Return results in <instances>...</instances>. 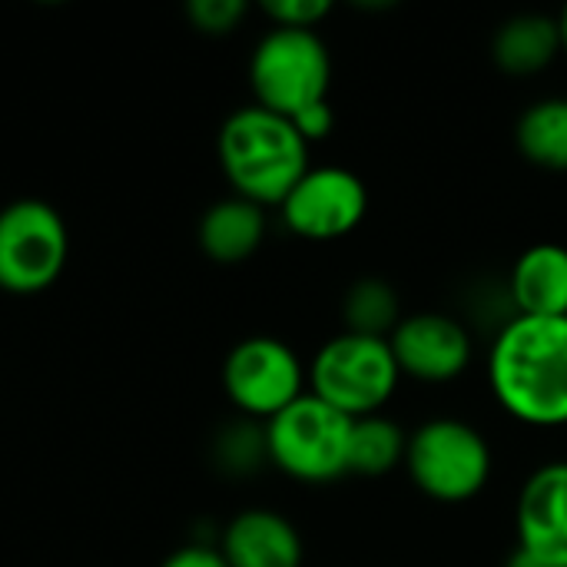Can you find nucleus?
I'll use <instances>...</instances> for the list:
<instances>
[{
    "label": "nucleus",
    "instance_id": "f257e3e1",
    "mask_svg": "<svg viewBox=\"0 0 567 567\" xmlns=\"http://www.w3.org/2000/svg\"><path fill=\"white\" fill-rule=\"evenodd\" d=\"M488 382L528 425H567V316H515L492 346Z\"/></svg>",
    "mask_w": 567,
    "mask_h": 567
},
{
    "label": "nucleus",
    "instance_id": "f03ea898",
    "mask_svg": "<svg viewBox=\"0 0 567 567\" xmlns=\"http://www.w3.org/2000/svg\"><path fill=\"white\" fill-rule=\"evenodd\" d=\"M219 166L236 196L279 206L309 169V143L289 116L259 103L239 106L219 126Z\"/></svg>",
    "mask_w": 567,
    "mask_h": 567
},
{
    "label": "nucleus",
    "instance_id": "7ed1b4c3",
    "mask_svg": "<svg viewBox=\"0 0 567 567\" xmlns=\"http://www.w3.org/2000/svg\"><path fill=\"white\" fill-rule=\"evenodd\" d=\"M402 369L389 339L339 332L319 346L309 365V392L349 419L375 415L392 399Z\"/></svg>",
    "mask_w": 567,
    "mask_h": 567
},
{
    "label": "nucleus",
    "instance_id": "20e7f679",
    "mask_svg": "<svg viewBox=\"0 0 567 567\" xmlns=\"http://www.w3.org/2000/svg\"><path fill=\"white\" fill-rule=\"evenodd\" d=\"M249 83L259 106L289 120L306 106L329 100L332 56L326 40L316 30L272 27L252 50Z\"/></svg>",
    "mask_w": 567,
    "mask_h": 567
},
{
    "label": "nucleus",
    "instance_id": "39448f33",
    "mask_svg": "<svg viewBox=\"0 0 567 567\" xmlns=\"http://www.w3.org/2000/svg\"><path fill=\"white\" fill-rule=\"evenodd\" d=\"M405 468L435 502H468L492 478V445L465 419L439 415L409 435Z\"/></svg>",
    "mask_w": 567,
    "mask_h": 567
},
{
    "label": "nucleus",
    "instance_id": "423d86ee",
    "mask_svg": "<svg viewBox=\"0 0 567 567\" xmlns=\"http://www.w3.org/2000/svg\"><path fill=\"white\" fill-rule=\"evenodd\" d=\"M352 419L312 392L266 422L269 462L299 482H336L349 475Z\"/></svg>",
    "mask_w": 567,
    "mask_h": 567
},
{
    "label": "nucleus",
    "instance_id": "0eeeda50",
    "mask_svg": "<svg viewBox=\"0 0 567 567\" xmlns=\"http://www.w3.org/2000/svg\"><path fill=\"white\" fill-rule=\"evenodd\" d=\"M70 256L63 216L43 199H17L0 209V289L33 296L50 289Z\"/></svg>",
    "mask_w": 567,
    "mask_h": 567
},
{
    "label": "nucleus",
    "instance_id": "6e6552de",
    "mask_svg": "<svg viewBox=\"0 0 567 567\" xmlns=\"http://www.w3.org/2000/svg\"><path fill=\"white\" fill-rule=\"evenodd\" d=\"M309 369L276 336H249L236 342L223 362V389L229 402L256 422H269L306 395Z\"/></svg>",
    "mask_w": 567,
    "mask_h": 567
},
{
    "label": "nucleus",
    "instance_id": "1a4fd4ad",
    "mask_svg": "<svg viewBox=\"0 0 567 567\" xmlns=\"http://www.w3.org/2000/svg\"><path fill=\"white\" fill-rule=\"evenodd\" d=\"M286 226L306 239L349 236L369 213V189L346 166H309L279 203Z\"/></svg>",
    "mask_w": 567,
    "mask_h": 567
},
{
    "label": "nucleus",
    "instance_id": "9d476101",
    "mask_svg": "<svg viewBox=\"0 0 567 567\" xmlns=\"http://www.w3.org/2000/svg\"><path fill=\"white\" fill-rule=\"evenodd\" d=\"M389 346L402 375H412L419 382H452L472 362L468 329L445 312L402 316V322L389 336Z\"/></svg>",
    "mask_w": 567,
    "mask_h": 567
},
{
    "label": "nucleus",
    "instance_id": "9b49d317",
    "mask_svg": "<svg viewBox=\"0 0 567 567\" xmlns=\"http://www.w3.org/2000/svg\"><path fill=\"white\" fill-rule=\"evenodd\" d=\"M518 551L548 567H567V462L535 468L515 505Z\"/></svg>",
    "mask_w": 567,
    "mask_h": 567
},
{
    "label": "nucleus",
    "instance_id": "f8f14e48",
    "mask_svg": "<svg viewBox=\"0 0 567 567\" xmlns=\"http://www.w3.org/2000/svg\"><path fill=\"white\" fill-rule=\"evenodd\" d=\"M229 567H302V535L299 528L269 508L239 512L219 545Z\"/></svg>",
    "mask_w": 567,
    "mask_h": 567
},
{
    "label": "nucleus",
    "instance_id": "ddd939ff",
    "mask_svg": "<svg viewBox=\"0 0 567 567\" xmlns=\"http://www.w3.org/2000/svg\"><path fill=\"white\" fill-rule=\"evenodd\" d=\"M508 292L518 316H542V319L567 316V246L561 243L528 246L512 266Z\"/></svg>",
    "mask_w": 567,
    "mask_h": 567
},
{
    "label": "nucleus",
    "instance_id": "4468645a",
    "mask_svg": "<svg viewBox=\"0 0 567 567\" xmlns=\"http://www.w3.org/2000/svg\"><path fill=\"white\" fill-rule=\"evenodd\" d=\"M266 239V206L226 196L213 203L199 219V246L216 262H243Z\"/></svg>",
    "mask_w": 567,
    "mask_h": 567
},
{
    "label": "nucleus",
    "instance_id": "2eb2a0df",
    "mask_svg": "<svg viewBox=\"0 0 567 567\" xmlns=\"http://www.w3.org/2000/svg\"><path fill=\"white\" fill-rule=\"evenodd\" d=\"M558 50H565L561 23L548 13H515L492 37V60L515 76L545 70Z\"/></svg>",
    "mask_w": 567,
    "mask_h": 567
},
{
    "label": "nucleus",
    "instance_id": "dca6fc26",
    "mask_svg": "<svg viewBox=\"0 0 567 567\" xmlns=\"http://www.w3.org/2000/svg\"><path fill=\"white\" fill-rule=\"evenodd\" d=\"M522 156L542 169H567V96H542L515 123Z\"/></svg>",
    "mask_w": 567,
    "mask_h": 567
},
{
    "label": "nucleus",
    "instance_id": "f3484780",
    "mask_svg": "<svg viewBox=\"0 0 567 567\" xmlns=\"http://www.w3.org/2000/svg\"><path fill=\"white\" fill-rule=\"evenodd\" d=\"M405 449H409V435L405 429L375 412V415H362L352 419V435H349V472L352 475H385L392 472L399 462H405Z\"/></svg>",
    "mask_w": 567,
    "mask_h": 567
},
{
    "label": "nucleus",
    "instance_id": "a211bd4d",
    "mask_svg": "<svg viewBox=\"0 0 567 567\" xmlns=\"http://www.w3.org/2000/svg\"><path fill=\"white\" fill-rule=\"evenodd\" d=\"M342 319H346V332L389 339L402 322V302L395 286L382 276L355 279L342 296Z\"/></svg>",
    "mask_w": 567,
    "mask_h": 567
},
{
    "label": "nucleus",
    "instance_id": "6ab92c4d",
    "mask_svg": "<svg viewBox=\"0 0 567 567\" xmlns=\"http://www.w3.org/2000/svg\"><path fill=\"white\" fill-rule=\"evenodd\" d=\"M213 458L226 475H252L262 462H269L266 422L246 415L229 422L213 442Z\"/></svg>",
    "mask_w": 567,
    "mask_h": 567
},
{
    "label": "nucleus",
    "instance_id": "aec40b11",
    "mask_svg": "<svg viewBox=\"0 0 567 567\" xmlns=\"http://www.w3.org/2000/svg\"><path fill=\"white\" fill-rule=\"evenodd\" d=\"M246 0H189L186 17L203 33H229L246 17Z\"/></svg>",
    "mask_w": 567,
    "mask_h": 567
},
{
    "label": "nucleus",
    "instance_id": "412c9836",
    "mask_svg": "<svg viewBox=\"0 0 567 567\" xmlns=\"http://www.w3.org/2000/svg\"><path fill=\"white\" fill-rule=\"evenodd\" d=\"M266 17L276 20V27H302L316 30V23L332 10L329 0H266Z\"/></svg>",
    "mask_w": 567,
    "mask_h": 567
},
{
    "label": "nucleus",
    "instance_id": "4be33fe9",
    "mask_svg": "<svg viewBox=\"0 0 567 567\" xmlns=\"http://www.w3.org/2000/svg\"><path fill=\"white\" fill-rule=\"evenodd\" d=\"M292 126L302 133V140H306V143H316V140L329 136V133H332V126H336L332 103H329V100H322V103L306 106L302 113H296V116H292Z\"/></svg>",
    "mask_w": 567,
    "mask_h": 567
},
{
    "label": "nucleus",
    "instance_id": "5701e85b",
    "mask_svg": "<svg viewBox=\"0 0 567 567\" xmlns=\"http://www.w3.org/2000/svg\"><path fill=\"white\" fill-rule=\"evenodd\" d=\"M159 567H229L223 551L213 548V545H186V548H176L166 561Z\"/></svg>",
    "mask_w": 567,
    "mask_h": 567
},
{
    "label": "nucleus",
    "instance_id": "b1692460",
    "mask_svg": "<svg viewBox=\"0 0 567 567\" xmlns=\"http://www.w3.org/2000/svg\"><path fill=\"white\" fill-rule=\"evenodd\" d=\"M505 567H548V565H542V561H535V558H528V555L515 551V555L508 558V565Z\"/></svg>",
    "mask_w": 567,
    "mask_h": 567
},
{
    "label": "nucleus",
    "instance_id": "393cba45",
    "mask_svg": "<svg viewBox=\"0 0 567 567\" xmlns=\"http://www.w3.org/2000/svg\"><path fill=\"white\" fill-rule=\"evenodd\" d=\"M558 23H561V43H565V50H567V7H565V10H561Z\"/></svg>",
    "mask_w": 567,
    "mask_h": 567
}]
</instances>
